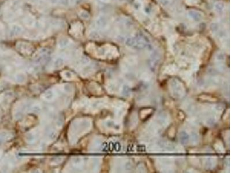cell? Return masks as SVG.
<instances>
[{
    "label": "cell",
    "mask_w": 231,
    "mask_h": 173,
    "mask_svg": "<svg viewBox=\"0 0 231 173\" xmlns=\"http://www.w3.org/2000/svg\"><path fill=\"white\" fill-rule=\"evenodd\" d=\"M95 25L99 30H105L109 25V20L105 16L101 15L96 18Z\"/></svg>",
    "instance_id": "obj_1"
},
{
    "label": "cell",
    "mask_w": 231,
    "mask_h": 173,
    "mask_svg": "<svg viewBox=\"0 0 231 173\" xmlns=\"http://www.w3.org/2000/svg\"><path fill=\"white\" fill-rule=\"evenodd\" d=\"M188 17L194 21H201L204 18L203 13L198 10H190L187 12Z\"/></svg>",
    "instance_id": "obj_2"
},
{
    "label": "cell",
    "mask_w": 231,
    "mask_h": 173,
    "mask_svg": "<svg viewBox=\"0 0 231 173\" xmlns=\"http://www.w3.org/2000/svg\"><path fill=\"white\" fill-rule=\"evenodd\" d=\"M23 31V28L19 24L14 23L10 25V32L13 36H18L20 35Z\"/></svg>",
    "instance_id": "obj_3"
},
{
    "label": "cell",
    "mask_w": 231,
    "mask_h": 173,
    "mask_svg": "<svg viewBox=\"0 0 231 173\" xmlns=\"http://www.w3.org/2000/svg\"><path fill=\"white\" fill-rule=\"evenodd\" d=\"M23 22L25 25L29 28H34L35 26H36V21H35V18L31 15L26 16L24 18Z\"/></svg>",
    "instance_id": "obj_4"
},
{
    "label": "cell",
    "mask_w": 231,
    "mask_h": 173,
    "mask_svg": "<svg viewBox=\"0 0 231 173\" xmlns=\"http://www.w3.org/2000/svg\"><path fill=\"white\" fill-rule=\"evenodd\" d=\"M214 9L215 12L219 14H223L226 12V6L224 2L223 1H219L215 5Z\"/></svg>",
    "instance_id": "obj_5"
},
{
    "label": "cell",
    "mask_w": 231,
    "mask_h": 173,
    "mask_svg": "<svg viewBox=\"0 0 231 173\" xmlns=\"http://www.w3.org/2000/svg\"><path fill=\"white\" fill-rule=\"evenodd\" d=\"M17 47L23 53H30L31 51V46L27 43H19Z\"/></svg>",
    "instance_id": "obj_6"
},
{
    "label": "cell",
    "mask_w": 231,
    "mask_h": 173,
    "mask_svg": "<svg viewBox=\"0 0 231 173\" xmlns=\"http://www.w3.org/2000/svg\"><path fill=\"white\" fill-rule=\"evenodd\" d=\"M70 43V40L68 38L62 37L61 39H60L58 41V45L61 48H64L67 47Z\"/></svg>",
    "instance_id": "obj_7"
},
{
    "label": "cell",
    "mask_w": 231,
    "mask_h": 173,
    "mask_svg": "<svg viewBox=\"0 0 231 173\" xmlns=\"http://www.w3.org/2000/svg\"><path fill=\"white\" fill-rule=\"evenodd\" d=\"M160 2L163 6L167 8H174L175 5L172 0H160Z\"/></svg>",
    "instance_id": "obj_8"
},
{
    "label": "cell",
    "mask_w": 231,
    "mask_h": 173,
    "mask_svg": "<svg viewBox=\"0 0 231 173\" xmlns=\"http://www.w3.org/2000/svg\"><path fill=\"white\" fill-rule=\"evenodd\" d=\"M14 17H15V14L12 11H7L4 15V18L7 21H10L13 19Z\"/></svg>",
    "instance_id": "obj_9"
},
{
    "label": "cell",
    "mask_w": 231,
    "mask_h": 173,
    "mask_svg": "<svg viewBox=\"0 0 231 173\" xmlns=\"http://www.w3.org/2000/svg\"><path fill=\"white\" fill-rule=\"evenodd\" d=\"M79 16L83 20H88L90 17L89 13L86 10H81L79 13Z\"/></svg>",
    "instance_id": "obj_10"
},
{
    "label": "cell",
    "mask_w": 231,
    "mask_h": 173,
    "mask_svg": "<svg viewBox=\"0 0 231 173\" xmlns=\"http://www.w3.org/2000/svg\"><path fill=\"white\" fill-rule=\"evenodd\" d=\"M220 28V25L218 23H212L210 25V29L212 32H217Z\"/></svg>",
    "instance_id": "obj_11"
},
{
    "label": "cell",
    "mask_w": 231,
    "mask_h": 173,
    "mask_svg": "<svg viewBox=\"0 0 231 173\" xmlns=\"http://www.w3.org/2000/svg\"><path fill=\"white\" fill-rule=\"evenodd\" d=\"M89 36L90 38L93 39H97L100 38V34L98 32L96 31H92L89 34Z\"/></svg>",
    "instance_id": "obj_12"
},
{
    "label": "cell",
    "mask_w": 231,
    "mask_h": 173,
    "mask_svg": "<svg viewBox=\"0 0 231 173\" xmlns=\"http://www.w3.org/2000/svg\"><path fill=\"white\" fill-rule=\"evenodd\" d=\"M54 66L56 68H59L64 65V59L62 58H57L54 62Z\"/></svg>",
    "instance_id": "obj_13"
},
{
    "label": "cell",
    "mask_w": 231,
    "mask_h": 173,
    "mask_svg": "<svg viewBox=\"0 0 231 173\" xmlns=\"http://www.w3.org/2000/svg\"><path fill=\"white\" fill-rule=\"evenodd\" d=\"M71 0H58V3L63 6H68L70 5Z\"/></svg>",
    "instance_id": "obj_14"
},
{
    "label": "cell",
    "mask_w": 231,
    "mask_h": 173,
    "mask_svg": "<svg viewBox=\"0 0 231 173\" xmlns=\"http://www.w3.org/2000/svg\"><path fill=\"white\" fill-rule=\"evenodd\" d=\"M53 94L52 93L51 91H48L45 93V98L47 100H50L51 99L53 98Z\"/></svg>",
    "instance_id": "obj_15"
},
{
    "label": "cell",
    "mask_w": 231,
    "mask_h": 173,
    "mask_svg": "<svg viewBox=\"0 0 231 173\" xmlns=\"http://www.w3.org/2000/svg\"><path fill=\"white\" fill-rule=\"evenodd\" d=\"M199 0H186V2L187 4L190 5H196L198 3Z\"/></svg>",
    "instance_id": "obj_16"
},
{
    "label": "cell",
    "mask_w": 231,
    "mask_h": 173,
    "mask_svg": "<svg viewBox=\"0 0 231 173\" xmlns=\"http://www.w3.org/2000/svg\"><path fill=\"white\" fill-rule=\"evenodd\" d=\"M89 62V59L87 57H84L83 56V57H82L81 58V62L83 64H86Z\"/></svg>",
    "instance_id": "obj_17"
},
{
    "label": "cell",
    "mask_w": 231,
    "mask_h": 173,
    "mask_svg": "<svg viewBox=\"0 0 231 173\" xmlns=\"http://www.w3.org/2000/svg\"><path fill=\"white\" fill-rule=\"evenodd\" d=\"M47 1L49 2V3L55 5L58 3V0H47Z\"/></svg>",
    "instance_id": "obj_18"
},
{
    "label": "cell",
    "mask_w": 231,
    "mask_h": 173,
    "mask_svg": "<svg viewBox=\"0 0 231 173\" xmlns=\"http://www.w3.org/2000/svg\"><path fill=\"white\" fill-rule=\"evenodd\" d=\"M101 1H103V2H108V1H109V0H101Z\"/></svg>",
    "instance_id": "obj_19"
},
{
    "label": "cell",
    "mask_w": 231,
    "mask_h": 173,
    "mask_svg": "<svg viewBox=\"0 0 231 173\" xmlns=\"http://www.w3.org/2000/svg\"><path fill=\"white\" fill-rule=\"evenodd\" d=\"M1 113H0V118H1Z\"/></svg>",
    "instance_id": "obj_20"
},
{
    "label": "cell",
    "mask_w": 231,
    "mask_h": 173,
    "mask_svg": "<svg viewBox=\"0 0 231 173\" xmlns=\"http://www.w3.org/2000/svg\"><path fill=\"white\" fill-rule=\"evenodd\" d=\"M36 1H37V0H36Z\"/></svg>",
    "instance_id": "obj_21"
}]
</instances>
